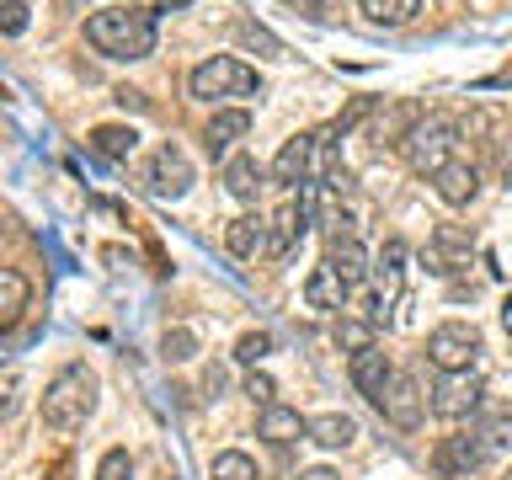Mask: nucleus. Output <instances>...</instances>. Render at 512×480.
Instances as JSON below:
<instances>
[{
	"label": "nucleus",
	"instance_id": "c756f323",
	"mask_svg": "<svg viewBox=\"0 0 512 480\" xmlns=\"http://www.w3.org/2000/svg\"><path fill=\"white\" fill-rule=\"evenodd\" d=\"M160 358L166 363H192L198 358V336H192L187 326H171L166 336H160Z\"/></svg>",
	"mask_w": 512,
	"mask_h": 480
},
{
	"label": "nucleus",
	"instance_id": "7c9ffc66",
	"mask_svg": "<svg viewBox=\"0 0 512 480\" xmlns=\"http://www.w3.org/2000/svg\"><path fill=\"white\" fill-rule=\"evenodd\" d=\"M96 480H134V459H128V448H107L102 464H96Z\"/></svg>",
	"mask_w": 512,
	"mask_h": 480
},
{
	"label": "nucleus",
	"instance_id": "2f4dec72",
	"mask_svg": "<svg viewBox=\"0 0 512 480\" xmlns=\"http://www.w3.org/2000/svg\"><path fill=\"white\" fill-rule=\"evenodd\" d=\"M235 32H240V43H251V48H262V54H267V59H288V54H283V43H278V38H272V32H267V27H256V22H240Z\"/></svg>",
	"mask_w": 512,
	"mask_h": 480
},
{
	"label": "nucleus",
	"instance_id": "72a5a7b5",
	"mask_svg": "<svg viewBox=\"0 0 512 480\" xmlns=\"http://www.w3.org/2000/svg\"><path fill=\"white\" fill-rule=\"evenodd\" d=\"M0 32H6V38H22L27 32V0H0Z\"/></svg>",
	"mask_w": 512,
	"mask_h": 480
},
{
	"label": "nucleus",
	"instance_id": "6e6552de",
	"mask_svg": "<svg viewBox=\"0 0 512 480\" xmlns=\"http://www.w3.org/2000/svg\"><path fill=\"white\" fill-rule=\"evenodd\" d=\"M475 262V240L470 230H459V224H438V230L427 235V272H438V278H454Z\"/></svg>",
	"mask_w": 512,
	"mask_h": 480
},
{
	"label": "nucleus",
	"instance_id": "dca6fc26",
	"mask_svg": "<svg viewBox=\"0 0 512 480\" xmlns=\"http://www.w3.org/2000/svg\"><path fill=\"white\" fill-rule=\"evenodd\" d=\"M310 155H315V134H294V139H283L278 160H272V182H283V187H304V182H310Z\"/></svg>",
	"mask_w": 512,
	"mask_h": 480
},
{
	"label": "nucleus",
	"instance_id": "473e14b6",
	"mask_svg": "<svg viewBox=\"0 0 512 480\" xmlns=\"http://www.w3.org/2000/svg\"><path fill=\"white\" fill-rule=\"evenodd\" d=\"M267 352H272V336H267V331H246V336L235 342V363H262Z\"/></svg>",
	"mask_w": 512,
	"mask_h": 480
},
{
	"label": "nucleus",
	"instance_id": "ddd939ff",
	"mask_svg": "<svg viewBox=\"0 0 512 480\" xmlns=\"http://www.w3.org/2000/svg\"><path fill=\"white\" fill-rule=\"evenodd\" d=\"M256 438H267L272 448H288V443L310 438V422H304V416H299L294 406L272 400V406H262V416H256Z\"/></svg>",
	"mask_w": 512,
	"mask_h": 480
},
{
	"label": "nucleus",
	"instance_id": "423d86ee",
	"mask_svg": "<svg viewBox=\"0 0 512 480\" xmlns=\"http://www.w3.org/2000/svg\"><path fill=\"white\" fill-rule=\"evenodd\" d=\"M475 352H480V331L470 326V320H443V326L427 336V363L438 368V374L475 368Z\"/></svg>",
	"mask_w": 512,
	"mask_h": 480
},
{
	"label": "nucleus",
	"instance_id": "b1692460",
	"mask_svg": "<svg viewBox=\"0 0 512 480\" xmlns=\"http://www.w3.org/2000/svg\"><path fill=\"white\" fill-rule=\"evenodd\" d=\"M416 123H422V107H416V102H395L390 112H379L374 139H379V144H406Z\"/></svg>",
	"mask_w": 512,
	"mask_h": 480
},
{
	"label": "nucleus",
	"instance_id": "f03ea898",
	"mask_svg": "<svg viewBox=\"0 0 512 480\" xmlns=\"http://www.w3.org/2000/svg\"><path fill=\"white\" fill-rule=\"evenodd\" d=\"M91 406H96V374H91L86 363H70V368H59V374L48 379V390H43V422L54 427V432H75L91 416Z\"/></svg>",
	"mask_w": 512,
	"mask_h": 480
},
{
	"label": "nucleus",
	"instance_id": "0eeeda50",
	"mask_svg": "<svg viewBox=\"0 0 512 480\" xmlns=\"http://www.w3.org/2000/svg\"><path fill=\"white\" fill-rule=\"evenodd\" d=\"M144 187L155 192V198H187L192 187V160L182 144H160L150 155V166H144Z\"/></svg>",
	"mask_w": 512,
	"mask_h": 480
},
{
	"label": "nucleus",
	"instance_id": "f3484780",
	"mask_svg": "<svg viewBox=\"0 0 512 480\" xmlns=\"http://www.w3.org/2000/svg\"><path fill=\"white\" fill-rule=\"evenodd\" d=\"M432 192L448 203V208H464L480 192V171H475V160H448V166L432 176Z\"/></svg>",
	"mask_w": 512,
	"mask_h": 480
},
{
	"label": "nucleus",
	"instance_id": "f257e3e1",
	"mask_svg": "<svg viewBox=\"0 0 512 480\" xmlns=\"http://www.w3.org/2000/svg\"><path fill=\"white\" fill-rule=\"evenodd\" d=\"M86 43L107 59H150L155 54V11L112 6L86 16Z\"/></svg>",
	"mask_w": 512,
	"mask_h": 480
},
{
	"label": "nucleus",
	"instance_id": "2eb2a0df",
	"mask_svg": "<svg viewBox=\"0 0 512 480\" xmlns=\"http://www.w3.org/2000/svg\"><path fill=\"white\" fill-rule=\"evenodd\" d=\"M326 267H331L347 288L363 283L368 272H374V262H368V251H363L358 235H331V240H326Z\"/></svg>",
	"mask_w": 512,
	"mask_h": 480
},
{
	"label": "nucleus",
	"instance_id": "f704fd0d",
	"mask_svg": "<svg viewBox=\"0 0 512 480\" xmlns=\"http://www.w3.org/2000/svg\"><path fill=\"white\" fill-rule=\"evenodd\" d=\"M368 112H374V96H358V102H352V107H347L331 128H336V134H352V128H358V123L368 118Z\"/></svg>",
	"mask_w": 512,
	"mask_h": 480
},
{
	"label": "nucleus",
	"instance_id": "4468645a",
	"mask_svg": "<svg viewBox=\"0 0 512 480\" xmlns=\"http://www.w3.org/2000/svg\"><path fill=\"white\" fill-rule=\"evenodd\" d=\"M246 134H251V112L246 107H219L214 118H208V128H203V144H208L214 160H224Z\"/></svg>",
	"mask_w": 512,
	"mask_h": 480
},
{
	"label": "nucleus",
	"instance_id": "4be33fe9",
	"mask_svg": "<svg viewBox=\"0 0 512 480\" xmlns=\"http://www.w3.org/2000/svg\"><path fill=\"white\" fill-rule=\"evenodd\" d=\"M224 187H230V198L256 203V192H262V166H256L251 155H230L224 160Z\"/></svg>",
	"mask_w": 512,
	"mask_h": 480
},
{
	"label": "nucleus",
	"instance_id": "ea45409f",
	"mask_svg": "<svg viewBox=\"0 0 512 480\" xmlns=\"http://www.w3.org/2000/svg\"><path fill=\"white\" fill-rule=\"evenodd\" d=\"M160 6H166V11H182V6H192V0H160Z\"/></svg>",
	"mask_w": 512,
	"mask_h": 480
},
{
	"label": "nucleus",
	"instance_id": "9b49d317",
	"mask_svg": "<svg viewBox=\"0 0 512 480\" xmlns=\"http://www.w3.org/2000/svg\"><path fill=\"white\" fill-rule=\"evenodd\" d=\"M470 438H475V448H480V459H486V464L507 459L512 454V406L480 411L475 422H470Z\"/></svg>",
	"mask_w": 512,
	"mask_h": 480
},
{
	"label": "nucleus",
	"instance_id": "7ed1b4c3",
	"mask_svg": "<svg viewBox=\"0 0 512 480\" xmlns=\"http://www.w3.org/2000/svg\"><path fill=\"white\" fill-rule=\"evenodd\" d=\"M187 91L198 96V102H224V96H256V91H262V75H256L246 59H235V54H214V59H203L198 70L187 75Z\"/></svg>",
	"mask_w": 512,
	"mask_h": 480
},
{
	"label": "nucleus",
	"instance_id": "aec40b11",
	"mask_svg": "<svg viewBox=\"0 0 512 480\" xmlns=\"http://www.w3.org/2000/svg\"><path fill=\"white\" fill-rule=\"evenodd\" d=\"M304 230H310V214H304L299 198H288V203L278 208V219H272V251H267V256H288V251L299 246Z\"/></svg>",
	"mask_w": 512,
	"mask_h": 480
},
{
	"label": "nucleus",
	"instance_id": "58836bf2",
	"mask_svg": "<svg viewBox=\"0 0 512 480\" xmlns=\"http://www.w3.org/2000/svg\"><path fill=\"white\" fill-rule=\"evenodd\" d=\"M502 326H507V336H512V294H507V304H502Z\"/></svg>",
	"mask_w": 512,
	"mask_h": 480
},
{
	"label": "nucleus",
	"instance_id": "6ab92c4d",
	"mask_svg": "<svg viewBox=\"0 0 512 480\" xmlns=\"http://www.w3.org/2000/svg\"><path fill=\"white\" fill-rule=\"evenodd\" d=\"M304 304H310V310H347V283L320 262L310 278H304Z\"/></svg>",
	"mask_w": 512,
	"mask_h": 480
},
{
	"label": "nucleus",
	"instance_id": "39448f33",
	"mask_svg": "<svg viewBox=\"0 0 512 480\" xmlns=\"http://www.w3.org/2000/svg\"><path fill=\"white\" fill-rule=\"evenodd\" d=\"M480 395H486L480 368H454V374H438L427 406H432V416H443V422H464V416L480 411Z\"/></svg>",
	"mask_w": 512,
	"mask_h": 480
},
{
	"label": "nucleus",
	"instance_id": "20e7f679",
	"mask_svg": "<svg viewBox=\"0 0 512 480\" xmlns=\"http://www.w3.org/2000/svg\"><path fill=\"white\" fill-rule=\"evenodd\" d=\"M400 150H406V166L416 176H438L448 160H454V118H438V112H432V118H422L411 128V139L400 144Z\"/></svg>",
	"mask_w": 512,
	"mask_h": 480
},
{
	"label": "nucleus",
	"instance_id": "bb28decb",
	"mask_svg": "<svg viewBox=\"0 0 512 480\" xmlns=\"http://www.w3.org/2000/svg\"><path fill=\"white\" fill-rule=\"evenodd\" d=\"M368 22H379V27H406L416 22V11H422V0H358Z\"/></svg>",
	"mask_w": 512,
	"mask_h": 480
},
{
	"label": "nucleus",
	"instance_id": "a19ab883",
	"mask_svg": "<svg viewBox=\"0 0 512 480\" xmlns=\"http://www.w3.org/2000/svg\"><path fill=\"white\" fill-rule=\"evenodd\" d=\"M502 480H512V470H507V475H502Z\"/></svg>",
	"mask_w": 512,
	"mask_h": 480
},
{
	"label": "nucleus",
	"instance_id": "9d476101",
	"mask_svg": "<svg viewBox=\"0 0 512 480\" xmlns=\"http://www.w3.org/2000/svg\"><path fill=\"white\" fill-rule=\"evenodd\" d=\"M400 288H406V240H384L379 262H374V326L384 315H390V304L400 299Z\"/></svg>",
	"mask_w": 512,
	"mask_h": 480
},
{
	"label": "nucleus",
	"instance_id": "5701e85b",
	"mask_svg": "<svg viewBox=\"0 0 512 480\" xmlns=\"http://www.w3.org/2000/svg\"><path fill=\"white\" fill-rule=\"evenodd\" d=\"M91 150L102 160H128L139 150V134L128 123H102V128H91Z\"/></svg>",
	"mask_w": 512,
	"mask_h": 480
},
{
	"label": "nucleus",
	"instance_id": "a878e982",
	"mask_svg": "<svg viewBox=\"0 0 512 480\" xmlns=\"http://www.w3.org/2000/svg\"><path fill=\"white\" fill-rule=\"evenodd\" d=\"M438 464H443L448 475H470V470H480L486 459H480V448H475L470 432H459V438H448V443L438 448Z\"/></svg>",
	"mask_w": 512,
	"mask_h": 480
},
{
	"label": "nucleus",
	"instance_id": "c9c22d12",
	"mask_svg": "<svg viewBox=\"0 0 512 480\" xmlns=\"http://www.w3.org/2000/svg\"><path fill=\"white\" fill-rule=\"evenodd\" d=\"M246 395L256 400V406H272V400H278V384H272L267 374H246Z\"/></svg>",
	"mask_w": 512,
	"mask_h": 480
},
{
	"label": "nucleus",
	"instance_id": "393cba45",
	"mask_svg": "<svg viewBox=\"0 0 512 480\" xmlns=\"http://www.w3.org/2000/svg\"><path fill=\"white\" fill-rule=\"evenodd\" d=\"M352 438H358V422L347 411H326L310 422V443H320V448H347Z\"/></svg>",
	"mask_w": 512,
	"mask_h": 480
},
{
	"label": "nucleus",
	"instance_id": "412c9836",
	"mask_svg": "<svg viewBox=\"0 0 512 480\" xmlns=\"http://www.w3.org/2000/svg\"><path fill=\"white\" fill-rule=\"evenodd\" d=\"M27 304H32V283L16 267H0V331L16 326L27 315Z\"/></svg>",
	"mask_w": 512,
	"mask_h": 480
},
{
	"label": "nucleus",
	"instance_id": "e433bc0d",
	"mask_svg": "<svg viewBox=\"0 0 512 480\" xmlns=\"http://www.w3.org/2000/svg\"><path fill=\"white\" fill-rule=\"evenodd\" d=\"M203 390H208V400L224 390V374H219V368H208V374H203Z\"/></svg>",
	"mask_w": 512,
	"mask_h": 480
},
{
	"label": "nucleus",
	"instance_id": "f8f14e48",
	"mask_svg": "<svg viewBox=\"0 0 512 480\" xmlns=\"http://www.w3.org/2000/svg\"><path fill=\"white\" fill-rule=\"evenodd\" d=\"M224 246H230V256H240V262H256V256L272 251V219L262 214H240L224 224Z\"/></svg>",
	"mask_w": 512,
	"mask_h": 480
},
{
	"label": "nucleus",
	"instance_id": "cd10ccee",
	"mask_svg": "<svg viewBox=\"0 0 512 480\" xmlns=\"http://www.w3.org/2000/svg\"><path fill=\"white\" fill-rule=\"evenodd\" d=\"M208 475H214V480H262V475H256V459L240 454V448H224V454H214Z\"/></svg>",
	"mask_w": 512,
	"mask_h": 480
},
{
	"label": "nucleus",
	"instance_id": "c85d7f7f",
	"mask_svg": "<svg viewBox=\"0 0 512 480\" xmlns=\"http://www.w3.org/2000/svg\"><path fill=\"white\" fill-rule=\"evenodd\" d=\"M336 347L352 352V358H358V352H368V347H374V320L342 315V320H336Z\"/></svg>",
	"mask_w": 512,
	"mask_h": 480
},
{
	"label": "nucleus",
	"instance_id": "1a4fd4ad",
	"mask_svg": "<svg viewBox=\"0 0 512 480\" xmlns=\"http://www.w3.org/2000/svg\"><path fill=\"white\" fill-rule=\"evenodd\" d=\"M374 406L384 411V422L411 432V427H422V416H427V395H422V384H416V374H390V384H384V395Z\"/></svg>",
	"mask_w": 512,
	"mask_h": 480
},
{
	"label": "nucleus",
	"instance_id": "a211bd4d",
	"mask_svg": "<svg viewBox=\"0 0 512 480\" xmlns=\"http://www.w3.org/2000/svg\"><path fill=\"white\" fill-rule=\"evenodd\" d=\"M390 374H395V368H390V358H384V347H379V342L352 358V384H358V395H368V400H379V395H384Z\"/></svg>",
	"mask_w": 512,
	"mask_h": 480
},
{
	"label": "nucleus",
	"instance_id": "4c0bfd02",
	"mask_svg": "<svg viewBox=\"0 0 512 480\" xmlns=\"http://www.w3.org/2000/svg\"><path fill=\"white\" fill-rule=\"evenodd\" d=\"M299 480H342V475H336V470H326V464H315V470H304Z\"/></svg>",
	"mask_w": 512,
	"mask_h": 480
}]
</instances>
